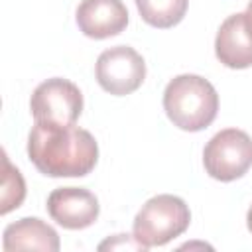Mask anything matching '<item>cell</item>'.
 Returning <instances> with one entry per match:
<instances>
[{
    "mask_svg": "<svg viewBox=\"0 0 252 252\" xmlns=\"http://www.w3.org/2000/svg\"><path fill=\"white\" fill-rule=\"evenodd\" d=\"M28 158L47 177H85L98 161V144L75 124L35 122L28 136Z\"/></svg>",
    "mask_w": 252,
    "mask_h": 252,
    "instance_id": "cell-1",
    "label": "cell"
},
{
    "mask_svg": "<svg viewBox=\"0 0 252 252\" xmlns=\"http://www.w3.org/2000/svg\"><path fill=\"white\" fill-rule=\"evenodd\" d=\"M244 16H246V22H248V26H250V30H252V0L248 2V6H246V12H244Z\"/></svg>",
    "mask_w": 252,
    "mask_h": 252,
    "instance_id": "cell-14",
    "label": "cell"
},
{
    "mask_svg": "<svg viewBox=\"0 0 252 252\" xmlns=\"http://www.w3.org/2000/svg\"><path fill=\"white\" fill-rule=\"evenodd\" d=\"M217 59L228 69L252 67V30L244 12L228 16L215 37Z\"/></svg>",
    "mask_w": 252,
    "mask_h": 252,
    "instance_id": "cell-9",
    "label": "cell"
},
{
    "mask_svg": "<svg viewBox=\"0 0 252 252\" xmlns=\"http://www.w3.org/2000/svg\"><path fill=\"white\" fill-rule=\"evenodd\" d=\"M2 248L6 252L16 250H41V252H57L61 248L59 234L53 226L37 217H24L4 228Z\"/></svg>",
    "mask_w": 252,
    "mask_h": 252,
    "instance_id": "cell-10",
    "label": "cell"
},
{
    "mask_svg": "<svg viewBox=\"0 0 252 252\" xmlns=\"http://www.w3.org/2000/svg\"><path fill=\"white\" fill-rule=\"evenodd\" d=\"M163 110L179 130L201 132L217 118L219 94L201 75H177L163 91Z\"/></svg>",
    "mask_w": 252,
    "mask_h": 252,
    "instance_id": "cell-2",
    "label": "cell"
},
{
    "mask_svg": "<svg viewBox=\"0 0 252 252\" xmlns=\"http://www.w3.org/2000/svg\"><path fill=\"white\" fill-rule=\"evenodd\" d=\"M49 217L63 228L81 230L91 226L100 213L94 193L83 187H59L47 197Z\"/></svg>",
    "mask_w": 252,
    "mask_h": 252,
    "instance_id": "cell-7",
    "label": "cell"
},
{
    "mask_svg": "<svg viewBox=\"0 0 252 252\" xmlns=\"http://www.w3.org/2000/svg\"><path fill=\"white\" fill-rule=\"evenodd\" d=\"M2 161H4V177H2V207L0 213L8 215L10 211L18 209L26 197V183L22 173L10 163L6 152L2 154Z\"/></svg>",
    "mask_w": 252,
    "mask_h": 252,
    "instance_id": "cell-12",
    "label": "cell"
},
{
    "mask_svg": "<svg viewBox=\"0 0 252 252\" xmlns=\"http://www.w3.org/2000/svg\"><path fill=\"white\" fill-rule=\"evenodd\" d=\"M191 222V211L187 203L169 193L148 199L134 217V238L148 250L152 246H163L169 240L181 236Z\"/></svg>",
    "mask_w": 252,
    "mask_h": 252,
    "instance_id": "cell-3",
    "label": "cell"
},
{
    "mask_svg": "<svg viewBox=\"0 0 252 252\" xmlns=\"http://www.w3.org/2000/svg\"><path fill=\"white\" fill-rule=\"evenodd\" d=\"M246 226H248V230L252 232V205H250V209H248V215H246Z\"/></svg>",
    "mask_w": 252,
    "mask_h": 252,
    "instance_id": "cell-15",
    "label": "cell"
},
{
    "mask_svg": "<svg viewBox=\"0 0 252 252\" xmlns=\"http://www.w3.org/2000/svg\"><path fill=\"white\" fill-rule=\"evenodd\" d=\"M30 112L35 122L75 124L83 112V94L79 87L67 79H47L32 93Z\"/></svg>",
    "mask_w": 252,
    "mask_h": 252,
    "instance_id": "cell-6",
    "label": "cell"
},
{
    "mask_svg": "<svg viewBox=\"0 0 252 252\" xmlns=\"http://www.w3.org/2000/svg\"><path fill=\"white\" fill-rule=\"evenodd\" d=\"M124 248H130V250H146L136 238L134 234H114L112 238L104 240L98 244V250H124Z\"/></svg>",
    "mask_w": 252,
    "mask_h": 252,
    "instance_id": "cell-13",
    "label": "cell"
},
{
    "mask_svg": "<svg viewBox=\"0 0 252 252\" xmlns=\"http://www.w3.org/2000/svg\"><path fill=\"white\" fill-rule=\"evenodd\" d=\"M134 2L140 12V18L148 26L159 30L177 26L185 18L189 4V0H134Z\"/></svg>",
    "mask_w": 252,
    "mask_h": 252,
    "instance_id": "cell-11",
    "label": "cell"
},
{
    "mask_svg": "<svg viewBox=\"0 0 252 252\" xmlns=\"http://www.w3.org/2000/svg\"><path fill=\"white\" fill-rule=\"evenodd\" d=\"M205 171L222 183L242 177L252 165V138L238 128L217 132L203 150Z\"/></svg>",
    "mask_w": 252,
    "mask_h": 252,
    "instance_id": "cell-4",
    "label": "cell"
},
{
    "mask_svg": "<svg viewBox=\"0 0 252 252\" xmlns=\"http://www.w3.org/2000/svg\"><path fill=\"white\" fill-rule=\"evenodd\" d=\"M75 18L79 30L91 39L118 35L128 26V10L122 0H83Z\"/></svg>",
    "mask_w": 252,
    "mask_h": 252,
    "instance_id": "cell-8",
    "label": "cell"
},
{
    "mask_svg": "<svg viewBox=\"0 0 252 252\" xmlns=\"http://www.w3.org/2000/svg\"><path fill=\"white\" fill-rule=\"evenodd\" d=\"M94 77L102 91L114 96H124L142 87L146 79V63L134 47L114 45L98 55Z\"/></svg>",
    "mask_w": 252,
    "mask_h": 252,
    "instance_id": "cell-5",
    "label": "cell"
}]
</instances>
